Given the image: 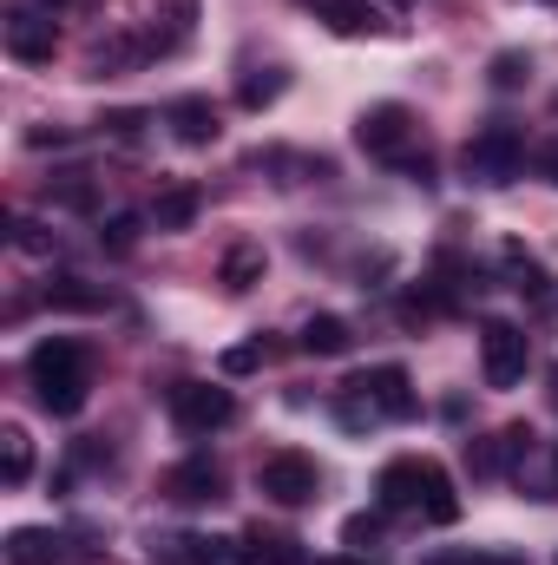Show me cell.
<instances>
[{
	"instance_id": "obj_1",
	"label": "cell",
	"mask_w": 558,
	"mask_h": 565,
	"mask_svg": "<svg viewBox=\"0 0 558 565\" xmlns=\"http://www.w3.org/2000/svg\"><path fill=\"white\" fill-rule=\"evenodd\" d=\"M26 375H33V395H40L46 415H79L86 395H93V355L73 335H46L26 355Z\"/></svg>"
},
{
	"instance_id": "obj_2",
	"label": "cell",
	"mask_w": 558,
	"mask_h": 565,
	"mask_svg": "<svg viewBox=\"0 0 558 565\" xmlns=\"http://www.w3.org/2000/svg\"><path fill=\"white\" fill-rule=\"evenodd\" d=\"M460 171L473 184H513L526 171V132L519 126H486L460 145Z\"/></svg>"
},
{
	"instance_id": "obj_3",
	"label": "cell",
	"mask_w": 558,
	"mask_h": 565,
	"mask_svg": "<svg viewBox=\"0 0 558 565\" xmlns=\"http://www.w3.org/2000/svg\"><path fill=\"white\" fill-rule=\"evenodd\" d=\"M164 408H171V427L191 434V440H204V434H217V427L237 422V395H230L224 382H171Z\"/></svg>"
},
{
	"instance_id": "obj_4",
	"label": "cell",
	"mask_w": 558,
	"mask_h": 565,
	"mask_svg": "<svg viewBox=\"0 0 558 565\" xmlns=\"http://www.w3.org/2000/svg\"><path fill=\"white\" fill-rule=\"evenodd\" d=\"M415 113L401 106V99H382V106H368L362 119H355V145L368 151V158H382V164H415Z\"/></svg>"
},
{
	"instance_id": "obj_5",
	"label": "cell",
	"mask_w": 558,
	"mask_h": 565,
	"mask_svg": "<svg viewBox=\"0 0 558 565\" xmlns=\"http://www.w3.org/2000/svg\"><path fill=\"white\" fill-rule=\"evenodd\" d=\"M257 493L277 500V507H309L322 493V467L302 447H277V454L257 460Z\"/></svg>"
},
{
	"instance_id": "obj_6",
	"label": "cell",
	"mask_w": 558,
	"mask_h": 565,
	"mask_svg": "<svg viewBox=\"0 0 558 565\" xmlns=\"http://www.w3.org/2000/svg\"><path fill=\"white\" fill-rule=\"evenodd\" d=\"M526 369H533L526 329H519V322H500V316L480 322V375H486V388H519Z\"/></svg>"
},
{
	"instance_id": "obj_7",
	"label": "cell",
	"mask_w": 558,
	"mask_h": 565,
	"mask_svg": "<svg viewBox=\"0 0 558 565\" xmlns=\"http://www.w3.org/2000/svg\"><path fill=\"white\" fill-rule=\"evenodd\" d=\"M348 395H362V402L375 408V422H415V415H420V395H415V382H408V369H401V362L362 369V375L348 382Z\"/></svg>"
},
{
	"instance_id": "obj_8",
	"label": "cell",
	"mask_w": 558,
	"mask_h": 565,
	"mask_svg": "<svg viewBox=\"0 0 558 565\" xmlns=\"http://www.w3.org/2000/svg\"><path fill=\"white\" fill-rule=\"evenodd\" d=\"M0 46H7V60H20V66H46V60L60 53V26H53V13H40V7H7Z\"/></svg>"
},
{
	"instance_id": "obj_9",
	"label": "cell",
	"mask_w": 558,
	"mask_h": 565,
	"mask_svg": "<svg viewBox=\"0 0 558 565\" xmlns=\"http://www.w3.org/2000/svg\"><path fill=\"white\" fill-rule=\"evenodd\" d=\"M151 565H244V546L204 540V533H164L151 540Z\"/></svg>"
},
{
	"instance_id": "obj_10",
	"label": "cell",
	"mask_w": 558,
	"mask_h": 565,
	"mask_svg": "<svg viewBox=\"0 0 558 565\" xmlns=\"http://www.w3.org/2000/svg\"><path fill=\"white\" fill-rule=\"evenodd\" d=\"M164 126H171V139L191 145V151H204V145H217V106L204 99V93H184V99H171L164 106Z\"/></svg>"
},
{
	"instance_id": "obj_11",
	"label": "cell",
	"mask_w": 558,
	"mask_h": 565,
	"mask_svg": "<svg viewBox=\"0 0 558 565\" xmlns=\"http://www.w3.org/2000/svg\"><path fill=\"white\" fill-rule=\"evenodd\" d=\"M73 540L66 533H53V526H20V533H7V565H73Z\"/></svg>"
},
{
	"instance_id": "obj_12",
	"label": "cell",
	"mask_w": 558,
	"mask_h": 565,
	"mask_svg": "<svg viewBox=\"0 0 558 565\" xmlns=\"http://www.w3.org/2000/svg\"><path fill=\"white\" fill-rule=\"evenodd\" d=\"M375 493H382L388 513H420V500H427V460H388L382 480H375Z\"/></svg>"
},
{
	"instance_id": "obj_13",
	"label": "cell",
	"mask_w": 558,
	"mask_h": 565,
	"mask_svg": "<svg viewBox=\"0 0 558 565\" xmlns=\"http://www.w3.org/2000/svg\"><path fill=\"white\" fill-rule=\"evenodd\" d=\"M164 493H171V500L204 507V500H217V493H224V473H217V460H211V454H191V460H178V467L164 473Z\"/></svg>"
},
{
	"instance_id": "obj_14",
	"label": "cell",
	"mask_w": 558,
	"mask_h": 565,
	"mask_svg": "<svg viewBox=\"0 0 558 565\" xmlns=\"http://www.w3.org/2000/svg\"><path fill=\"white\" fill-rule=\"evenodd\" d=\"M237 546H244V565H309V553H302L289 533H264V526H250Z\"/></svg>"
},
{
	"instance_id": "obj_15",
	"label": "cell",
	"mask_w": 558,
	"mask_h": 565,
	"mask_svg": "<svg viewBox=\"0 0 558 565\" xmlns=\"http://www.w3.org/2000/svg\"><path fill=\"white\" fill-rule=\"evenodd\" d=\"M197 211H204V191H197V184H171V191L151 204V231H191Z\"/></svg>"
},
{
	"instance_id": "obj_16",
	"label": "cell",
	"mask_w": 558,
	"mask_h": 565,
	"mask_svg": "<svg viewBox=\"0 0 558 565\" xmlns=\"http://www.w3.org/2000/svg\"><path fill=\"white\" fill-rule=\"evenodd\" d=\"M355 349V329L342 316H309L302 322V355H348Z\"/></svg>"
},
{
	"instance_id": "obj_17",
	"label": "cell",
	"mask_w": 558,
	"mask_h": 565,
	"mask_svg": "<svg viewBox=\"0 0 558 565\" xmlns=\"http://www.w3.org/2000/svg\"><path fill=\"white\" fill-rule=\"evenodd\" d=\"M315 13H322L335 33H348V40H355V33H382V26H388L368 0H315Z\"/></svg>"
},
{
	"instance_id": "obj_18",
	"label": "cell",
	"mask_w": 558,
	"mask_h": 565,
	"mask_svg": "<svg viewBox=\"0 0 558 565\" xmlns=\"http://www.w3.org/2000/svg\"><path fill=\"white\" fill-rule=\"evenodd\" d=\"M420 513H427L433 526H453V520H460V493H453V480H447L440 460H427V500H420Z\"/></svg>"
},
{
	"instance_id": "obj_19",
	"label": "cell",
	"mask_w": 558,
	"mask_h": 565,
	"mask_svg": "<svg viewBox=\"0 0 558 565\" xmlns=\"http://www.w3.org/2000/svg\"><path fill=\"white\" fill-rule=\"evenodd\" d=\"M46 198H53L60 211H79V217H93V211H99V191H93V178H86V171H60V178L46 184Z\"/></svg>"
},
{
	"instance_id": "obj_20",
	"label": "cell",
	"mask_w": 558,
	"mask_h": 565,
	"mask_svg": "<svg viewBox=\"0 0 558 565\" xmlns=\"http://www.w3.org/2000/svg\"><path fill=\"white\" fill-rule=\"evenodd\" d=\"M0 480L7 487H26L33 480V440H26V427H7L0 434Z\"/></svg>"
},
{
	"instance_id": "obj_21",
	"label": "cell",
	"mask_w": 558,
	"mask_h": 565,
	"mask_svg": "<svg viewBox=\"0 0 558 565\" xmlns=\"http://www.w3.org/2000/svg\"><path fill=\"white\" fill-rule=\"evenodd\" d=\"M506 277H513V289H519V296H533V302H546V296H552L546 264H539V257H526L519 244H506Z\"/></svg>"
},
{
	"instance_id": "obj_22",
	"label": "cell",
	"mask_w": 558,
	"mask_h": 565,
	"mask_svg": "<svg viewBox=\"0 0 558 565\" xmlns=\"http://www.w3.org/2000/svg\"><path fill=\"white\" fill-rule=\"evenodd\" d=\"M217 282H224L230 296L257 289V282H264V250H257V244H237V250L224 257V270H217Z\"/></svg>"
},
{
	"instance_id": "obj_23",
	"label": "cell",
	"mask_w": 558,
	"mask_h": 565,
	"mask_svg": "<svg viewBox=\"0 0 558 565\" xmlns=\"http://www.w3.org/2000/svg\"><path fill=\"white\" fill-rule=\"evenodd\" d=\"M382 533H388V507H375V513H348V520H342V546H348V553L382 546Z\"/></svg>"
},
{
	"instance_id": "obj_24",
	"label": "cell",
	"mask_w": 558,
	"mask_h": 565,
	"mask_svg": "<svg viewBox=\"0 0 558 565\" xmlns=\"http://www.w3.org/2000/svg\"><path fill=\"white\" fill-rule=\"evenodd\" d=\"M46 309H106V289H93L79 277H60V282H46Z\"/></svg>"
},
{
	"instance_id": "obj_25",
	"label": "cell",
	"mask_w": 558,
	"mask_h": 565,
	"mask_svg": "<svg viewBox=\"0 0 558 565\" xmlns=\"http://www.w3.org/2000/svg\"><path fill=\"white\" fill-rule=\"evenodd\" d=\"M151 224V217H139V211H119V217H106V231H99V244L112 250V257H132L139 250V231Z\"/></svg>"
},
{
	"instance_id": "obj_26",
	"label": "cell",
	"mask_w": 558,
	"mask_h": 565,
	"mask_svg": "<svg viewBox=\"0 0 558 565\" xmlns=\"http://www.w3.org/2000/svg\"><path fill=\"white\" fill-rule=\"evenodd\" d=\"M282 86H289V79H282L277 66H270V73H250V79L237 86V106H244V113H264V106L282 99Z\"/></svg>"
},
{
	"instance_id": "obj_27",
	"label": "cell",
	"mask_w": 558,
	"mask_h": 565,
	"mask_svg": "<svg viewBox=\"0 0 558 565\" xmlns=\"http://www.w3.org/2000/svg\"><path fill=\"white\" fill-rule=\"evenodd\" d=\"M486 79H493V93H519V86L533 79V60L506 46V53H493V66H486Z\"/></svg>"
},
{
	"instance_id": "obj_28",
	"label": "cell",
	"mask_w": 558,
	"mask_h": 565,
	"mask_svg": "<svg viewBox=\"0 0 558 565\" xmlns=\"http://www.w3.org/2000/svg\"><path fill=\"white\" fill-rule=\"evenodd\" d=\"M466 467H473L480 480L506 473V467H513V460H506V440H500V434H486V440H466Z\"/></svg>"
},
{
	"instance_id": "obj_29",
	"label": "cell",
	"mask_w": 558,
	"mask_h": 565,
	"mask_svg": "<svg viewBox=\"0 0 558 565\" xmlns=\"http://www.w3.org/2000/svg\"><path fill=\"white\" fill-rule=\"evenodd\" d=\"M99 126H106V132H112L119 145H139V139H144V126H151V113H139V106H119V113H106Z\"/></svg>"
},
{
	"instance_id": "obj_30",
	"label": "cell",
	"mask_w": 558,
	"mask_h": 565,
	"mask_svg": "<svg viewBox=\"0 0 558 565\" xmlns=\"http://www.w3.org/2000/svg\"><path fill=\"white\" fill-rule=\"evenodd\" d=\"M427 565H526L513 553H480V546H447V553H427Z\"/></svg>"
},
{
	"instance_id": "obj_31",
	"label": "cell",
	"mask_w": 558,
	"mask_h": 565,
	"mask_svg": "<svg viewBox=\"0 0 558 565\" xmlns=\"http://www.w3.org/2000/svg\"><path fill=\"white\" fill-rule=\"evenodd\" d=\"M13 244H20L26 257H53V237H46L40 224H26V217H13Z\"/></svg>"
},
{
	"instance_id": "obj_32",
	"label": "cell",
	"mask_w": 558,
	"mask_h": 565,
	"mask_svg": "<svg viewBox=\"0 0 558 565\" xmlns=\"http://www.w3.org/2000/svg\"><path fill=\"white\" fill-rule=\"evenodd\" d=\"M264 362V342H244V349H224V375H250Z\"/></svg>"
},
{
	"instance_id": "obj_33",
	"label": "cell",
	"mask_w": 558,
	"mask_h": 565,
	"mask_svg": "<svg viewBox=\"0 0 558 565\" xmlns=\"http://www.w3.org/2000/svg\"><path fill=\"white\" fill-rule=\"evenodd\" d=\"M500 440H506V460H513V467H519V460H526V454H533V427H526V422L500 427Z\"/></svg>"
},
{
	"instance_id": "obj_34",
	"label": "cell",
	"mask_w": 558,
	"mask_h": 565,
	"mask_svg": "<svg viewBox=\"0 0 558 565\" xmlns=\"http://www.w3.org/2000/svg\"><path fill=\"white\" fill-rule=\"evenodd\" d=\"M533 164H539V178H552V184H558V139L539 145V151H533Z\"/></svg>"
},
{
	"instance_id": "obj_35",
	"label": "cell",
	"mask_w": 558,
	"mask_h": 565,
	"mask_svg": "<svg viewBox=\"0 0 558 565\" xmlns=\"http://www.w3.org/2000/svg\"><path fill=\"white\" fill-rule=\"evenodd\" d=\"M329 565H355V559H329Z\"/></svg>"
},
{
	"instance_id": "obj_36",
	"label": "cell",
	"mask_w": 558,
	"mask_h": 565,
	"mask_svg": "<svg viewBox=\"0 0 558 565\" xmlns=\"http://www.w3.org/2000/svg\"><path fill=\"white\" fill-rule=\"evenodd\" d=\"M46 7H66V0H46Z\"/></svg>"
},
{
	"instance_id": "obj_37",
	"label": "cell",
	"mask_w": 558,
	"mask_h": 565,
	"mask_svg": "<svg viewBox=\"0 0 558 565\" xmlns=\"http://www.w3.org/2000/svg\"><path fill=\"white\" fill-rule=\"evenodd\" d=\"M552 113H558V93H552Z\"/></svg>"
},
{
	"instance_id": "obj_38",
	"label": "cell",
	"mask_w": 558,
	"mask_h": 565,
	"mask_svg": "<svg viewBox=\"0 0 558 565\" xmlns=\"http://www.w3.org/2000/svg\"><path fill=\"white\" fill-rule=\"evenodd\" d=\"M546 7H558V0H546Z\"/></svg>"
}]
</instances>
